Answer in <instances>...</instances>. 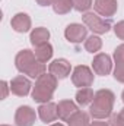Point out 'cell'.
<instances>
[{"label": "cell", "mask_w": 124, "mask_h": 126, "mask_svg": "<svg viewBox=\"0 0 124 126\" xmlns=\"http://www.w3.org/2000/svg\"><path fill=\"white\" fill-rule=\"evenodd\" d=\"M115 95L110 90H99L95 93L93 101L89 107V114L96 120H104L111 116Z\"/></svg>", "instance_id": "1"}, {"label": "cell", "mask_w": 124, "mask_h": 126, "mask_svg": "<svg viewBox=\"0 0 124 126\" xmlns=\"http://www.w3.org/2000/svg\"><path fill=\"white\" fill-rule=\"evenodd\" d=\"M15 66L21 73L28 75L29 78H39L45 73V64L39 62L31 50L19 51L15 57Z\"/></svg>", "instance_id": "2"}, {"label": "cell", "mask_w": 124, "mask_h": 126, "mask_svg": "<svg viewBox=\"0 0 124 126\" xmlns=\"http://www.w3.org/2000/svg\"><path fill=\"white\" fill-rule=\"evenodd\" d=\"M57 88V78L51 73H44L37 78L35 85L32 88V100L37 103H48Z\"/></svg>", "instance_id": "3"}, {"label": "cell", "mask_w": 124, "mask_h": 126, "mask_svg": "<svg viewBox=\"0 0 124 126\" xmlns=\"http://www.w3.org/2000/svg\"><path fill=\"white\" fill-rule=\"evenodd\" d=\"M83 24L95 34H105L111 30V19H105L98 13L86 12L83 16Z\"/></svg>", "instance_id": "4"}, {"label": "cell", "mask_w": 124, "mask_h": 126, "mask_svg": "<svg viewBox=\"0 0 124 126\" xmlns=\"http://www.w3.org/2000/svg\"><path fill=\"white\" fill-rule=\"evenodd\" d=\"M72 82L74 87H79V88L91 87L93 84V72L85 64L76 66L72 73Z\"/></svg>", "instance_id": "5"}, {"label": "cell", "mask_w": 124, "mask_h": 126, "mask_svg": "<svg viewBox=\"0 0 124 126\" xmlns=\"http://www.w3.org/2000/svg\"><path fill=\"white\" fill-rule=\"evenodd\" d=\"M86 35H88V28L86 25H82V24H70L64 31L66 40L73 44L82 43L86 38Z\"/></svg>", "instance_id": "6"}, {"label": "cell", "mask_w": 124, "mask_h": 126, "mask_svg": "<svg viewBox=\"0 0 124 126\" xmlns=\"http://www.w3.org/2000/svg\"><path fill=\"white\" fill-rule=\"evenodd\" d=\"M92 67L93 72L96 75H101V76H107L111 69H112V62H111V57L105 53H99L93 57L92 62Z\"/></svg>", "instance_id": "7"}, {"label": "cell", "mask_w": 124, "mask_h": 126, "mask_svg": "<svg viewBox=\"0 0 124 126\" xmlns=\"http://www.w3.org/2000/svg\"><path fill=\"white\" fill-rule=\"evenodd\" d=\"M35 119H37L35 110L31 109L29 106H21L16 110V114H15L16 126H32L35 123Z\"/></svg>", "instance_id": "8"}, {"label": "cell", "mask_w": 124, "mask_h": 126, "mask_svg": "<svg viewBox=\"0 0 124 126\" xmlns=\"http://www.w3.org/2000/svg\"><path fill=\"white\" fill-rule=\"evenodd\" d=\"M93 9L98 15L107 16L110 19L111 16L115 15V12L118 9V3H117V0H95Z\"/></svg>", "instance_id": "9"}, {"label": "cell", "mask_w": 124, "mask_h": 126, "mask_svg": "<svg viewBox=\"0 0 124 126\" xmlns=\"http://www.w3.org/2000/svg\"><path fill=\"white\" fill-rule=\"evenodd\" d=\"M31 82L28 78H25L24 75H19L16 78L12 79L10 82V91L12 94L18 95V97H26L31 91Z\"/></svg>", "instance_id": "10"}, {"label": "cell", "mask_w": 124, "mask_h": 126, "mask_svg": "<svg viewBox=\"0 0 124 126\" xmlns=\"http://www.w3.org/2000/svg\"><path fill=\"white\" fill-rule=\"evenodd\" d=\"M38 116L44 123H51L56 119H59V113H57V104L48 101L39 106L38 109Z\"/></svg>", "instance_id": "11"}, {"label": "cell", "mask_w": 124, "mask_h": 126, "mask_svg": "<svg viewBox=\"0 0 124 126\" xmlns=\"http://www.w3.org/2000/svg\"><path fill=\"white\" fill-rule=\"evenodd\" d=\"M70 69H72V66H70V63L67 62L66 59H56L54 62H51L50 66H48L50 73L54 75L57 79L66 78L70 73Z\"/></svg>", "instance_id": "12"}, {"label": "cell", "mask_w": 124, "mask_h": 126, "mask_svg": "<svg viewBox=\"0 0 124 126\" xmlns=\"http://www.w3.org/2000/svg\"><path fill=\"white\" fill-rule=\"evenodd\" d=\"M114 60H115L114 78L115 81L124 84V44H120L114 50Z\"/></svg>", "instance_id": "13"}, {"label": "cell", "mask_w": 124, "mask_h": 126, "mask_svg": "<svg viewBox=\"0 0 124 126\" xmlns=\"http://www.w3.org/2000/svg\"><path fill=\"white\" fill-rule=\"evenodd\" d=\"M79 109H77V106H76V103L74 101H72V100H62L59 104H57V113H59V119H62V120H69L76 111H77Z\"/></svg>", "instance_id": "14"}, {"label": "cell", "mask_w": 124, "mask_h": 126, "mask_svg": "<svg viewBox=\"0 0 124 126\" xmlns=\"http://www.w3.org/2000/svg\"><path fill=\"white\" fill-rule=\"evenodd\" d=\"M10 25L16 32H28L31 28V18L26 13H16L12 18Z\"/></svg>", "instance_id": "15"}, {"label": "cell", "mask_w": 124, "mask_h": 126, "mask_svg": "<svg viewBox=\"0 0 124 126\" xmlns=\"http://www.w3.org/2000/svg\"><path fill=\"white\" fill-rule=\"evenodd\" d=\"M48 38H50V31H48L47 28H44V27L35 28V30L31 32V37H29L31 44L34 47L41 46V44H44V43H48Z\"/></svg>", "instance_id": "16"}, {"label": "cell", "mask_w": 124, "mask_h": 126, "mask_svg": "<svg viewBox=\"0 0 124 126\" xmlns=\"http://www.w3.org/2000/svg\"><path fill=\"white\" fill-rule=\"evenodd\" d=\"M35 56L41 63H47L51 57H53V46L50 43H44L41 46L35 47Z\"/></svg>", "instance_id": "17"}, {"label": "cell", "mask_w": 124, "mask_h": 126, "mask_svg": "<svg viewBox=\"0 0 124 126\" xmlns=\"http://www.w3.org/2000/svg\"><path fill=\"white\" fill-rule=\"evenodd\" d=\"M93 97H95V93L92 91V88L86 87V88H79V91L76 93V103L79 106H89L93 101Z\"/></svg>", "instance_id": "18"}, {"label": "cell", "mask_w": 124, "mask_h": 126, "mask_svg": "<svg viewBox=\"0 0 124 126\" xmlns=\"http://www.w3.org/2000/svg\"><path fill=\"white\" fill-rule=\"evenodd\" d=\"M69 126H91L89 122V114L83 110H77L69 120H67Z\"/></svg>", "instance_id": "19"}, {"label": "cell", "mask_w": 124, "mask_h": 126, "mask_svg": "<svg viewBox=\"0 0 124 126\" xmlns=\"http://www.w3.org/2000/svg\"><path fill=\"white\" fill-rule=\"evenodd\" d=\"M53 9L59 15H66L73 9V0H54Z\"/></svg>", "instance_id": "20"}, {"label": "cell", "mask_w": 124, "mask_h": 126, "mask_svg": "<svg viewBox=\"0 0 124 126\" xmlns=\"http://www.w3.org/2000/svg\"><path fill=\"white\" fill-rule=\"evenodd\" d=\"M102 47V40L96 35H91L85 40V50L89 53H96Z\"/></svg>", "instance_id": "21"}, {"label": "cell", "mask_w": 124, "mask_h": 126, "mask_svg": "<svg viewBox=\"0 0 124 126\" xmlns=\"http://www.w3.org/2000/svg\"><path fill=\"white\" fill-rule=\"evenodd\" d=\"M92 0H73V9L77 12H88L92 7Z\"/></svg>", "instance_id": "22"}, {"label": "cell", "mask_w": 124, "mask_h": 126, "mask_svg": "<svg viewBox=\"0 0 124 126\" xmlns=\"http://www.w3.org/2000/svg\"><path fill=\"white\" fill-rule=\"evenodd\" d=\"M114 32H115V35H117L120 40H124V21L118 22V24L114 27Z\"/></svg>", "instance_id": "23"}, {"label": "cell", "mask_w": 124, "mask_h": 126, "mask_svg": "<svg viewBox=\"0 0 124 126\" xmlns=\"http://www.w3.org/2000/svg\"><path fill=\"white\" fill-rule=\"evenodd\" d=\"M110 126H124V119L120 114H114V116L111 117Z\"/></svg>", "instance_id": "24"}, {"label": "cell", "mask_w": 124, "mask_h": 126, "mask_svg": "<svg viewBox=\"0 0 124 126\" xmlns=\"http://www.w3.org/2000/svg\"><path fill=\"white\" fill-rule=\"evenodd\" d=\"M1 90H3V94H1V100H4L7 97V93L10 90V87H7V82L6 81H1Z\"/></svg>", "instance_id": "25"}, {"label": "cell", "mask_w": 124, "mask_h": 126, "mask_svg": "<svg viewBox=\"0 0 124 126\" xmlns=\"http://www.w3.org/2000/svg\"><path fill=\"white\" fill-rule=\"evenodd\" d=\"M39 6H53L54 0H35Z\"/></svg>", "instance_id": "26"}, {"label": "cell", "mask_w": 124, "mask_h": 126, "mask_svg": "<svg viewBox=\"0 0 124 126\" xmlns=\"http://www.w3.org/2000/svg\"><path fill=\"white\" fill-rule=\"evenodd\" d=\"M91 126H110L107 122H93L91 123Z\"/></svg>", "instance_id": "27"}, {"label": "cell", "mask_w": 124, "mask_h": 126, "mask_svg": "<svg viewBox=\"0 0 124 126\" xmlns=\"http://www.w3.org/2000/svg\"><path fill=\"white\" fill-rule=\"evenodd\" d=\"M118 114H120V116L124 119V109H121V110H120V113H118Z\"/></svg>", "instance_id": "28"}, {"label": "cell", "mask_w": 124, "mask_h": 126, "mask_svg": "<svg viewBox=\"0 0 124 126\" xmlns=\"http://www.w3.org/2000/svg\"><path fill=\"white\" fill-rule=\"evenodd\" d=\"M50 126H63L62 123H54V125H50Z\"/></svg>", "instance_id": "29"}, {"label": "cell", "mask_w": 124, "mask_h": 126, "mask_svg": "<svg viewBox=\"0 0 124 126\" xmlns=\"http://www.w3.org/2000/svg\"><path fill=\"white\" fill-rule=\"evenodd\" d=\"M121 98H123V103H124V91H123V94H121Z\"/></svg>", "instance_id": "30"}, {"label": "cell", "mask_w": 124, "mask_h": 126, "mask_svg": "<svg viewBox=\"0 0 124 126\" xmlns=\"http://www.w3.org/2000/svg\"><path fill=\"white\" fill-rule=\"evenodd\" d=\"M1 126H9V125H1Z\"/></svg>", "instance_id": "31"}]
</instances>
